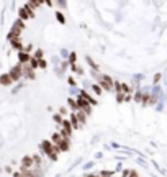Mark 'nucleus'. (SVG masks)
<instances>
[{"instance_id": "obj_3", "label": "nucleus", "mask_w": 167, "mask_h": 177, "mask_svg": "<svg viewBox=\"0 0 167 177\" xmlns=\"http://www.w3.org/2000/svg\"><path fill=\"white\" fill-rule=\"evenodd\" d=\"M8 75L12 77V80H20L23 77V67H22V64H17L15 67H12L10 72H8Z\"/></svg>"}, {"instance_id": "obj_24", "label": "nucleus", "mask_w": 167, "mask_h": 177, "mask_svg": "<svg viewBox=\"0 0 167 177\" xmlns=\"http://www.w3.org/2000/svg\"><path fill=\"white\" fill-rule=\"evenodd\" d=\"M69 105H71L72 108H74V110H77V102H74V100H72V99L69 100Z\"/></svg>"}, {"instance_id": "obj_17", "label": "nucleus", "mask_w": 167, "mask_h": 177, "mask_svg": "<svg viewBox=\"0 0 167 177\" xmlns=\"http://www.w3.org/2000/svg\"><path fill=\"white\" fill-rule=\"evenodd\" d=\"M12 46H13L15 49H22V43H20V39H15V41H12Z\"/></svg>"}, {"instance_id": "obj_25", "label": "nucleus", "mask_w": 167, "mask_h": 177, "mask_svg": "<svg viewBox=\"0 0 167 177\" xmlns=\"http://www.w3.org/2000/svg\"><path fill=\"white\" fill-rule=\"evenodd\" d=\"M87 62H89V64H90V66L93 67V69H97V64H95V62H93V61H92V59H90V58H89V56H87Z\"/></svg>"}, {"instance_id": "obj_26", "label": "nucleus", "mask_w": 167, "mask_h": 177, "mask_svg": "<svg viewBox=\"0 0 167 177\" xmlns=\"http://www.w3.org/2000/svg\"><path fill=\"white\" fill-rule=\"evenodd\" d=\"M39 67H46V61H43L41 59V61H39Z\"/></svg>"}, {"instance_id": "obj_1", "label": "nucleus", "mask_w": 167, "mask_h": 177, "mask_svg": "<svg viewBox=\"0 0 167 177\" xmlns=\"http://www.w3.org/2000/svg\"><path fill=\"white\" fill-rule=\"evenodd\" d=\"M25 28L22 20H17V22L13 23V26H12L10 33H8V39L10 41H15V39H20V33H22V30Z\"/></svg>"}, {"instance_id": "obj_4", "label": "nucleus", "mask_w": 167, "mask_h": 177, "mask_svg": "<svg viewBox=\"0 0 167 177\" xmlns=\"http://www.w3.org/2000/svg\"><path fill=\"white\" fill-rule=\"evenodd\" d=\"M41 149H43L44 154L51 156L52 152H54L56 149H58V148H56V146H54V144H52L51 141H43V143H41Z\"/></svg>"}, {"instance_id": "obj_22", "label": "nucleus", "mask_w": 167, "mask_h": 177, "mask_svg": "<svg viewBox=\"0 0 167 177\" xmlns=\"http://www.w3.org/2000/svg\"><path fill=\"white\" fill-rule=\"evenodd\" d=\"M92 88H93V92H95L97 95H99V94H102V87H100V85H93Z\"/></svg>"}, {"instance_id": "obj_8", "label": "nucleus", "mask_w": 167, "mask_h": 177, "mask_svg": "<svg viewBox=\"0 0 167 177\" xmlns=\"http://www.w3.org/2000/svg\"><path fill=\"white\" fill-rule=\"evenodd\" d=\"M33 156H25L22 161V167H25V169H31V166H33Z\"/></svg>"}, {"instance_id": "obj_28", "label": "nucleus", "mask_w": 167, "mask_h": 177, "mask_svg": "<svg viewBox=\"0 0 167 177\" xmlns=\"http://www.w3.org/2000/svg\"><path fill=\"white\" fill-rule=\"evenodd\" d=\"M75 59H77V56H75V54H71V62H74Z\"/></svg>"}, {"instance_id": "obj_14", "label": "nucleus", "mask_w": 167, "mask_h": 177, "mask_svg": "<svg viewBox=\"0 0 167 177\" xmlns=\"http://www.w3.org/2000/svg\"><path fill=\"white\" fill-rule=\"evenodd\" d=\"M71 125H72V128H74V130H77V128H79V118H77V113H72L71 115Z\"/></svg>"}, {"instance_id": "obj_15", "label": "nucleus", "mask_w": 167, "mask_h": 177, "mask_svg": "<svg viewBox=\"0 0 167 177\" xmlns=\"http://www.w3.org/2000/svg\"><path fill=\"white\" fill-rule=\"evenodd\" d=\"M77 118H79V123H85V120H87V115H85L84 112H77Z\"/></svg>"}, {"instance_id": "obj_23", "label": "nucleus", "mask_w": 167, "mask_h": 177, "mask_svg": "<svg viewBox=\"0 0 167 177\" xmlns=\"http://www.w3.org/2000/svg\"><path fill=\"white\" fill-rule=\"evenodd\" d=\"M54 120H56L58 123H61V125H62V122H64V120H62V116H61V115H54Z\"/></svg>"}, {"instance_id": "obj_5", "label": "nucleus", "mask_w": 167, "mask_h": 177, "mask_svg": "<svg viewBox=\"0 0 167 177\" xmlns=\"http://www.w3.org/2000/svg\"><path fill=\"white\" fill-rule=\"evenodd\" d=\"M72 125H71V122H67V120H64L62 122V130H61V135L64 136V138H67L69 139V136H71V133H72Z\"/></svg>"}, {"instance_id": "obj_12", "label": "nucleus", "mask_w": 167, "mask_h": 177, "mask_svg": "<svg viewBox=\"0 0 167 177\" xmlns=\"http://www.w3.org/2000/svg\"><path fill=\"white\" fill-rule=\"evenodd\" d=\"M62 139H64V136H62V135H61V133H56V135H54V136H52V139H51V143H52V144H54V146H59V143H61V141H62Z\"/></svg>"}, {"instance_id": "obj_10", "label": "nucleus", "mask_w": 167, "mask_h": 177, "mask_svg": "<svg viewBox=\"0 0 167 177\" xmlns=\"http://www.w3.org/2000/svg\"><path fill=\"white\" fill-rule=\"evenodd\" d=\"M12 82H13V80H12V77H10L8 74L0 75V85H10Z\"/></svg>"}, {"instance_id": "obj_18", "label": "nucleus", "mask_w": 167, "mask_h": 177, "mask_svg": "<svg viewBox=\"0 0 167 177\" xmlns=\"http://www.w3.org/2000/svg\"><path fill=\"white\" fill-rule=\"evenodd\" d=\"M144 97H146L144 94H141V92H138V94H136V97H134V99H136V102H144Z\"/></svg>"}, {"instance_id": "obj_7", "label": "nucleus", "mask_w": 167, "mask_h": 177, "mask_svg": "<svg viewBox=\"0 0 167 177\" xmlns=\"http://www.w3.org/2000/svg\"><path fill=\"white\" fill-rule=\"evenodd\" d=\"M23 67V77H28V79H35V71L31 69L30 64H22Z\"/></svg>"}, {"instance_id": "obj_16", "label": "nucleus", "mask_w": 167, "mask_h": 177, "mask_svg": "<svg viewBox=\"0 0 167 177\" xmlns=\"http://www.w3.org/2000/svg\"><path fill=\"white\" fill-rule=\"evenodd\" d=\"M30 66H31V69H36V67L39 66V61L38 59H35V58H31L30 59Z\"/></svg>"}, {"instance_id": "obj_9", "label": "nucleus", "mask_w": 167, "mask_h": 177, "mask_svg": "<svg viewBox=\"0 0 167 177\" xmlns=\"http://www.w3.org/2000/svg\"><path fill=\"white\" fill-rule=\"evenodd\" d=\"M18 59H20V62H22V64H28L31 58H30V54H28V53H25V51H20Z\"/></svg>"}, {"instance_id": "obj_19", "label": "nucleus", "mask_w": 167, "mask_h": 177, "mask_svg": "<svg viewBox=\"0 0 167 177\" xmlns=\"http://www.w3.org/2000/svg\"><path fill=\"white\" fill-rule=\"evenodd\" d=\"M33 162L36 164V166H39V164H41V158H39L38 154H35V156H33Z\"/></svg>"}, {"instance_id": "obj_27", "label": "nucleus", "mask_w": 167, "mask_h": 177, "mask_svg": "<svg viewBox=\"0 0 167 177\" xmlns=\"http://www.w3.org/2000/svg\"><path fill=\"white\" fill-rule=\"evenodd\" d=\"M102 175H103V177H110V175H112V172H108V171H105V172H103V174H102Z\"/></svg>"}, {"instance_id": "obj_11", "label": "nucleus", "mask_w": 167, "mask_h": 177, "mask_svg": "<svg viewBox=\"0 0 167 177\" xmlns=\"http://www.w3.org/2000/svg\"><path fill=\"white\" fill-rule=\"evenodd\" d=\"M22 175L23 177H36V172L33 171V169H25V167H22Z\"/></svg>"}, {"instance_id": "obj_6", "label": "nucleus", "mask_w": 167, "mask_h": 177, "mask_svg": "<svg viewBox=\"0 0 167 177\" xmlns=\"http://www.w3.org/2000/svg\"><path fill=\"white\" fill-rule=\"evenodd\" d=\"M35 17V12H31L28 7H23V8H20V20H28V18H33Z\"/></svg>"}, {"instance_id": "obj_2", "label": "nucleus", "mask_w": 167, "mask_h": 177, "mask_svg": "<svg viewBox=\"0 0 167 177\" xmlns=\"http://www.w3.org/2000/svg\"><path fill=\"white\" fill-rule=\"evenodd\" d=\"M99 85L102 87V90H112V87L115 85L110 75H100L99 77Z\"/></svg>"}, {"instance_id": "obj_13", "label": "nucleus", "mask_w": 167, "mask_h": 177, "mask_svg": "<svg viewBox=\"0 0 167 177\" xmlns=\"http://www.w3.org/2000/svg\"><path fill=\"white\" fill-rule=\"evenodd\" d=\"M56 148H58L59 151H67V149H69V139L64 138L62 141L59 143V146H56Z\"/></svg>"}, {"instance_id": "obj_21", "label": "nucleus", "mask_w": 167, "mask_h": 177, "mask_svg": "<svg viewBox=\"0 0 167 177\" xmlns=\"http://www.w3.org/2000/svg\"><path fill=\"white\" fill-rule=\"evenodd\" d=\"M56 17H58V20H59L61 23H64V22H66V18H64V15L61 13V12H58V13H56Z\"/></svg>"}, {"instance_id": "obj_20", "label": "nucleus", "mask_w": 167, "mask_h": 177, "mask_svg": "<svg viewBox=\"0 0 167 177\" xmlns=\"http://www.w3.org/2000/svg\"><path fill=\"white\" fill-rule=\"evenodd\" d=\"M41 58H43V51H41V49H38V51H36V54H35V59L41 61Z\"/></svg>"}, {"instance_id": "obj_29", "label": "nucleus", "mask_w": 167, "mask_h": 177, "mask_svg": "<svg viewBox=\"0 0 167 177\" xmlns=\"http://www.w3.org/2000/svg\"><path fill=\"white\" fill-rule=\"evenodd\" d=\"M129 177H138L136 172H129Z\"/></svg>"}]
</instances>
